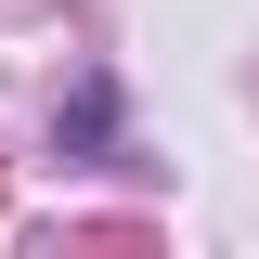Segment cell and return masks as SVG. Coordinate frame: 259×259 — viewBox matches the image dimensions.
<instances>
[]
</instances>
